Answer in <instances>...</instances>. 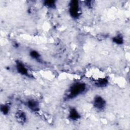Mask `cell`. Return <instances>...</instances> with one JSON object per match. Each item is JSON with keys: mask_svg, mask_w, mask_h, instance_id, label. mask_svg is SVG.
Listing matches in <instances>:
<instances>
[{"mask_svg": "<svg viewBox=\"0 0 130 130\" xmlns=\"http://www.w3.org/2000/svg\"><path fill=\"white\" fill-rule=\"evenodd\" d=\"M86 89V85L83 82H76L70 87L66 95L68 100L75 98L78 95L84 93Z\"/></svg>", "mask_w": 130, "mask_h": 130, "instance_id": "obj_1", "label": "cell"}, {"mask_svg": "<svg viewBox=\"0 0 130 130\" xmlns=\"http://www.w3.org/2000/svg\"><path fill=\"white\" fill-rule=\"evenodd\" d=\"M79 5L78 1H72L69 5V13L71 16L74 18L77 19L80 15L79 12Z\"/></svg>", "mask_w": 130, "mask_h": 130, "instance_id": "obj_2", "label": "cell"}, {"mask_svg": "<svg viewBox=\"0 0 130 130\" xmlns=\"http://www.w3.org/2000/svg\"><path fill=\"white\" fill-rule=\"evenodd\" d=\"M93 106L98 110H103L106 106L105 100L101 96H96L93 100Z\"/></svg>", "mask_w": 130, "mask_h": 130, "instance_id": "obj_3", "label": "cell"}, {"mask_svg": "<svg viewBox=\"0 0 130 130\" xmlns=\"http://www.w3.org/2000/svg\"><path fill=\"white\" fill-rule=\"evenodd\" d=\"M26 106L31 111L33 112H37L40 109V106L39 102L34 99L28 100L26 103Z\"/></svg>", "mask_w": 130, "mask_h": 130, "instance_id": "obj_4", "label": "cell"}, {"mask_svg": "<svg viewBox=\"0 0 130 130\" xmlns=\"http://www.w3.org/2000/svg\"><path fill=\"white\" fill-rule=\"evenodd\" d=\"M16 70L19 74L24 76L29 77V74H28V70L24 64H23L20 61H17L16 62Z\"/></svg>", "mask_w": 130, "mask_h": 130, "instance_id": "obj_5", "label": "cell"}, {"mask_svg": "<svg viewBox=\"0 0 130 130\" xmlns=\"http://www.w3.org/2000/svg\"><path fill=\"white\" fill-rule=\"evenodd\" d=\"M15 118L18 122L21 124L25 123L26 120V116L25 113L21 110L16 112L15 113Z\"/></svg>", "mask_w": 130, "mask_h": 130, "instance_id": "obj_6", "label": "cell"}, {"mask_svg": "<svg viewBox=\"0 0 130 130\" xmlns=\"http://www.w3.org/2000/svg\"><path fill=\"white\" fill-rule=\"evenodd\" d=\"M80 117H81V115L75 108H72L70 109L69 111V118L71 120L76 121L80 119Z\"/></svg>", "mask_w": 130, "mask_h": 130, "instance_id": "obj_7", "label": "cell"}, {"mask_svg": "<svg viewBox=\"0 0 130 130\" xmlns=\"http://www.w3.org/2000/svg\"><path fill=\"white\" fill-rule=\"evenodd\" d=\"M108 83V80L107 78H100L95 81L94 84L98 87H104Z\"/></svg>", "mask_w": 130, "mask_h": 130, "instance_id": "obj_8", "label": "cell"}, {"mask_svg": "<svg viewBox=\"0 0 130 130\" xmlns=\"http://www.w3.org/2000/svg\"><path fill=\"white\" fill-rule=\"evenodd\" d=\"M112 41L113 42L118 45H121L123 43V37L121 35L119 34L113 38Z\"/></svg>", "mask_w": 130, "mask_h": 130, "instance_id": "obj_9", "label": "cell"}, {"mask_svg": "<svg viewBox=\"0 0 130 130\" xmlns=\"http://www.w3.org/2000/svg\"><path fill=\"white\" fill-rule=\"evenodd\" d=\"M44 5L46 7L50 9H55L56 8L55 1H45L44 2Z\"/></svg>", "mask_w": 130, "mask_h": 130, "instance_id": "obj_10", "label": "cell"}, {"mask_svg": "<svg viewBox=\"0 0 130 130\" xmlns=\"http://www.w3.org/2000/svg\"><path fill=\"white\" fill-rule=\"evenodd\" d=\"M30 56L34 59L39 61L40 59V54L36 50H31L29 53Z\"/></svg>", "mask_w": 130, "mask_h": 130, "instance_id": "obj_11", "label": "cell"}, {"mask_svg": "<svg viewBox=\"0 0 130 130\" xmlns=\"http://www.w3.org/2000/svg\"><path fill=\"white\" fill-rule=\"evenodd\" d=\"M10 107L8 105H3L1 106V111L4 115H7L9 113Z\"/></svg>", "mask_w": 130, "mask_h": 130, "instance_id": "obj_12", "label": "cell"}, {"mask_svg": "<svg viewBox=\"0 0 130 130\" xmlns=\"http://www.w3.org/2000/svg\"><path fill=\"white\" fill-rule=\"evenodd\" d=\"M92 1H85V5L89 8H90L92 7Z\"/></svg>", "mask_w": 130, "mask_h": 130, "instance_id": "obj_13", "label": "cell"}]
</instances>
